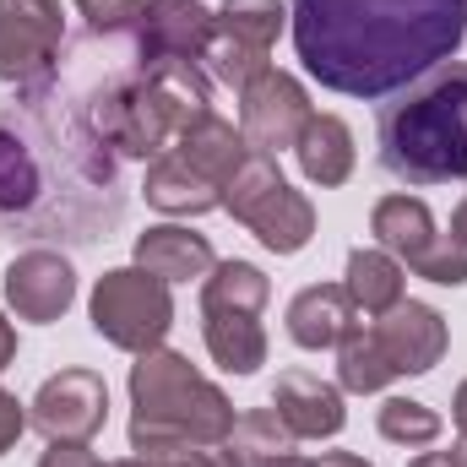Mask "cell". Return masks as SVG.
<instances>
[{
	"label": "cell",
	"mask_w": 467,
	"mask_h": 467,
	"mask_svg": "<svg viewBox=\"0 0 467 467\" xmlns=\"http://www.w3.org/2000/svg\"><path fill=\"white\" fill-rule=\"evenodd\" d=\"M27 424L44 441H93L109 424V386L99 369H60L27 402Z\"/></svg>",
	"instance_id": "9c48e42d"
},
{
	"label": "cell",
	"mask_w": 467,
	"mask_h": 467,
	"mask_svg": "<svg viewBox=\"0 0 467 467\" xmlns=\"http://www.w3.org/2000/svg\"><path fill=\"white\" fill-rule=\"evenodd\" d=\"M109 467H185L180 457H125V462H109Z\"/></svg>",
	"instance_id": "836d02e7"
},
{
	"label": "cell",
	"mask_w": 467,
	"mask_h": 467,
	"mask_svg": "<svg viewBox=\"0 0 467 467\" xmlns=\"http://www.w3.org/2000/svg\"><path fill=\"white\" fill-rule=\"evenodd\" d=\"M202 337H207V353H213L229 375H255V369L266 364V332H261V316L202 310Z\"/></svg>",
	"instance_id": "7402d4cb"
},
{
	"label": "cell",
	"mask_w": 467,
	"mask_h": 467,
	"mask_svg": "<svg viewBox=\"0 0 467 467\" xmlns=\"http://www.w3.org/2000/svg\"><path fill=\"white\" fill-rule=\"evenodd\" d=\"M141 196H147V207H158V213H169V218H202V213H213V207H223V191L218 185H207L174 147L163 152V158H152L147 163V180H141Z\"/></svg>",
	"instance_id": "e0dca14e"
},
{
	"label": "cell",
	"mask_w": 467,
	"mask_h": 467,
	"mask_svg": "<svg viewBox=\"0 0 467 467\" xmlns=\"http://www.w3.org/2000/svg\"><path fill=\"white\" fill-rule=\"evenodd\" d=\"M22 430H27V408H22L11 391H0V457L22 441Z\"/></svg>",
	"instance_id": "4dcf8cb0"
},
{
	"label": "cell",
	"mask_w": 467,
	"mask_h": 467,
	"mask_svg": "<svg viewBox=\"0 0 467 467\" xmlns=\"http://www.w3.org/2000/svg\"><path fill=\"white\" fill-rule=\"evenodd\" d=\"M294 158H299V174H305L310 185H321V191L348 185L353 163H358L348 119H343V115H310L305 136L294 141Z\"/></svg>",
	"instance_id": "ac0fdd59"
},
{
	"label": "cell",
	"mask_w": 467,
	"mask_h": 467,
	"mask_svg": "<svg viewBox=\"0 0 467 467\" xmlns=\"http://www.w3.org/2000/svg\"><path fill=\"white\" fill-rule=\"evenodd\" d=\"M229 446L244 467H261V462H272V457H288L294 451V430L277 419V408H250V413L234 419Z\"/></svg>",
	"instance_id": "484cf974"
},
{
	"label": "cell",
	"mask_w": 467,
	"mask_h": 467,
	"mask_svg": "<svg viewBox=\"0 0 467 467\" xmlns=\"http://www.w3.org/2000/svg\"><path fill=\"white\" fill-rule=\"evenodd\" d=\"M272 299V277L255 261H218L202 283V310H234V316H261Z\"/></svg>",
	"instance_id": "cb8c5ba5"
},
{
	"label": "cell",
	"mask_w": 467,
	"mask_h": 467,
	"mask_svg": "<svg viewBox=\"0 0 467 467\" xmlns=\"http://www.w3.org/2000/svg\"><path fill=\"white\" fill-rule=\"evenodd\" d=\"M77 299V266L60 250H22L5 266V305L16 310V321H60Z\"/></svg>",
	"instance_id": "4fadbf2b"
},
{
	"label": "cell",
	"mask_w": 467,
	"mask_h": 467,
	"mask_svg": "<svg viewBox=\"0 0 467 467\" xmlns=\"http://www.w3.org/2000/svg\"><path fill=\"white\" fill-rule=\"evenodd\" d=\"M369 234H375V244L391 250L402 266H413V261L441 239L430 202H419V196H380L375 213H369Z\"/></svg>",
	"instance_id": "ffe728a7"
},
{
	"label": "cell",
	"mask_w": 467,
	"mask_h": 467,
	"mask_svg": "<svg viewBox=\"0 0 467 467\" xmlns=\"http://www.w3.org/2000/svg\"><path fill=\"white\" fill-rule=\"evenodd\" d=\"M88 316H93V332L104 343H115L125 353H152L163 348V337L174 327V294L163 277H152L141 266H115L93 283Z\"/></svg>",
	"instance_id": "8992f818"
},
{
	"label": "cell",
	"mask_w": 467,
	"mask_h": 467,
	"mask_svg": "<svg viewBox=\"0 0 467 467\" xmlns=\"http://www.w3.org/2000/svg\"><path fill=\"white\" fill-rule=\"evenodd\" d=\"M380 169L402 185H451L467 180V60H441L375 119Z\"/></svg>",
	"instance_id": "7a4b0ae2"
},
{
	"label": "cell",
	"mask_w": 467,
	"mask_h": 467,
	"mask_svg": "<svg viewBox=\"0 0 467 467\" xmlns=\"http://www.w3.org/2000/svg\"><path fill=\"white\" fill-rule=\"evenodd\" d=\"M136 266L163 283H191V277H207L218 255L207 234L185 229V223H152L147 234H136Z\"/></svg>",
	"instance_id": "2e32d148"
},
{
	"label": "cell",
	"mask_w": 467,
	"mask_h": 467,
	"mask_svg": "<svg viewBox=\"0 0 467 467\" xmlns=\"http://www.w3.org/2000/svg\"><path fill=\"white\" fill-rule=\"evenodd\" d=\"M272 408L294 430V441H332L348 424L343 386H332V380H321L310 369H283L277 386H272Z\"/></svg>",
	"instance_id": "5bb4252c"
},
{
	"label": "cell",
	"mask_w": 467,
	"mask_h": 467,
	"mask_svg": "<svg viewBox=\"0 0 467 467\" xmlns=\"http://www.w3.org/2000/svg\"><path fill=\"white\" fill-rule=\"evenodd\" d=\"M234 402L174 348L136 353L130 364V451L158 457L180 446H218L234 435Z\"/></svg>",
	"instance_id": "3957f363"
},
{
	"label": "cell",
	"mask_w": 467,
	"mask_h": 467,
	"mask_svg": "<svg viewBox=\"0 0 467 467\" xmlns=\"http://www.w3.org/2000/svg\"><path fill=\"white\" fill-rule=\"evenodd\" d=\"M451 234H462V239H467V196L457 202V213H451Z\"/></svg>",
	"instance_id": "74e56055"
},
{
	"label": "cell",
	"mask_w": 467,
	"mask_h": 467,
	"mask_svg": "<svg viewBox=\"0 0 467 467\" xmlns=\"http://www.w3.org/2000/svg\"><path fill=\"white\" fill-rule=\"evenodd\" d=\"M66 44L60 0H0V82H38Z\"/></svg>",
	"instance_id": "30bf717a"
},
{
	"label": "cell",
	"mask_w": 467,
	"mask_h": 467,
	"mask_svg": "<svg viewBox=\"0 0 467 467\" xmlns=\"http://www.w3.org/2000/svg\"><path fill=\"white\" fill-rule=\"evenodd\" d=\"M451 419H457V430L467 435V380L457 386V397H451Z\"/></svg>",
	"instance_id": "d590c367"
},
{
	"label": "cell",
	"mask_w": 467,
	"mask_h": 467,
	"mask_svg": "<svg viewBox=\"0 0 467 467\" xmlns=\"http://www.w3.org/2000/svg\"><path fill=\"white\" fill-rule=\"evenodd\" d=\"M462 38H467V27H462Z\"/></svg>",
	"instance_id": "ab89813d"
},
{
	"label": "cell",
	"mask_w": 467,
	"mask_h": 467,
	"mask_svg": "<svg viewBox=\"0 0 467 467\" xmlns=\"http://www.w3.org/2000/svg\"><path fill=\"white\" fill-rule=\"evenodd\" d=\"M305 71L343 99H391L457 55L467 0H288Z\"/></svg>",
	"instance_id": "6da1fadb"
},
{
	"label": "cell",
	"mask_w": 467,
	"mask_h": 467,
	"mask_svg": "<svg viewBox=\"0 0 467 467\" xmlns=\"http://www.w3.org/2000/svg\"><path fill=\"white\" fill-rule=\"evenodd\" d=\"M77 11L88 16L93 33H125V27H136L141 0H77Z\"/></svg>",
	"instance_id": "f1b7e54d"
},
{
	"label": "cell",
	"mask_w": 467,
	"mask_h": 467,
	"mask_svg": "<svg viewBox=\"0 0 467 467\" xmlns=\"http://www.w3.org/2000/svg\"><path fill=\"white\" fill-rule=\"evenodd\" d=\"M380 435L391 441V446H435L441 441V413L430 408V402H419V397H386L380 402Z\"/></svg>",
	"instance_id": "4316f807"
},
{
	"label": "cell",
	"mask_w": 467,
	"mask_h": 467,
	"mask_svg": "<svg viewBox=\"0 0 467 467\" xmlns=\"http://www.w3.org/2000/svg\"><path fill=\"white\" fill-rule=\"evenodd\" d=\"M223 213H229L234 223H244V229L255 234L266 250H277V255H299L310 244V234H316L310 196L294 191L266 152H250L239 163V174L223 185Z\"/></svg>",
	"instance_id": "5b68a950"
},
{
	"label": "cell",
	"mask_w": 467,
	"mask_h": 467,
	"mask_svg": "<svg viewBox=\"0 0 467 467\" xmlns=\"http://www.w3.org/2000/svg\"><path fill=\"white\" fill-rule=\"evenodd\" d=\"M174 152L207 180V185H229L234 174H239V163L250 158V141H244V130H234L223 115H207V119H196L180 141H174Z\"/></svg>",
	"instance_id": "d6986e66"
},
{
	"label": "cell",
	"mask_w": 467,
	"mask_h": 467,
	"mask_svg": "<svg viewBox=\"0 0 467 467\" xmlns=\"http://www.w3.org/2000/svg\"><path fill=\"white\" fill-rule=\"evenodd\" d=\"M38 467H104L99 451L88 441H49V451L38 457Z\"/></svg>",
	"instance_id": "f546056e"
},
{
	"label": "cell",
	"mask_w": 467,
	"mask_h": 467,
	"mask_svg": "<svg viewBox=\"0 0 467 467\" xmlns=\"http://www.w3.org/2000/svg\"><path fill=\"white\" fill-rule=\"evenodd\" d=\"M369 337H375V348L386 353L391 375H430L446 358V343H451L446 316L435 305H419V299H402L386 316H375Z\"/></svg>",
	"instance_id": "7c38bea8"
},
{
	"label": "cell",
	"mask_w": 467,
	"mask_h": 467,
	"mask_svg": "<svg viewBox=\"0 0 467 467\" xmlns=\"http://www.w3.org/2000/svg\"><path fill=\"white\" fill-rule=\"evenodd\" d=\"M261 467H316V462L299 457V451H288V457H272V462H261Z\"/></svg>",
	"instance_id": "8d00e7d4"
},
{
	"label": "cell",
	"mask_w": 467,
	"mask_h": 467,
	"mask_svg": "<svg viewBox=\"0 0 467 467\" xmlns=\"http://www.w3.org/2000/svg\"><path fill=\"white\" fill-rule=\"evenodd\" d=\"M316 467H375V462H364V457H353V451H327Z\"/></svg>",
	"instance_id": "d6a6232c"
},
{
	"label": "cell",
	"mask_w": 467,
	"mask_h": 467,
	"mask_svg": "<svg viewBox=\"0 0 467 467\" xmlns=\"http://www.w3.org/2000/svg\"><path fill=\"white\" fill-rule=\"evenodd\" d=\"M451 462H457V467H467V435L457 441V446H451Z\"/></svg>",
	"instance_id": "f35d334b"
},
{
	"label": "cell",
	"mask_w": 467,
	"mask_h": 467,
	"mask_svg": "<svg viewBox=\"0 0 467 467\" xmlns=\"http://www.w3.org/2000/svg\"><path fill=\"white\" fill-rule=\"evenodd\" d=\"M11 358H16V332H11V321L0 316V369H5Z\"/></svg>",
	"instance_id": "1f68e13d"
},
{
	"label": "cell",
	"mask_w": 467,
	"mask_h": 467,
	"mask_svg": "<svg viewBox=\"0 0 467 467\" xmlns=\"http://www.w3.org/2000/svg\"><path fill=\"white\" fill-rule=\"evenodd\" d=\"M408 272H413V277H430V283H441V288H462L467 283V239L446 229Z\"/></svg>",
	"instance_id": "83f0119b"
},
{
	"label": "cell",
	"mask_w": 467,
	"mask_h": 467,
	"mask_svg": "<svg viewBox=\"0 0 467 467\" xmlns=\"http://www.w3.org/2000/svg\"><path fill=\"white\" fill-rule=\"evenodd\" d=\"M213 115V82L196 60H136L99 99V136L125 158H163L196 119Z\"/></svg>",
	"instance_id": "277c9868"
},
{
	"label": "cell",
	"mask_w": 467,
	"mask_h": 467,
	"mask_svg": "<svg viewBox=\"0 0 467 467\" xmlns=\"http://www.w3.org/2000/svg\"><path fill=\"white\" fill-rule=\"evenodd\" d=\"M44 196L38 152L16 136V125H0V218H27Z\"/></svg>",
	"instance_id": "603a6c76"
},
{
	"label": "cell",
	"mask_w": 467,
	"mask_h": 467,
	"mask_svg": "<svg viewBox=\"0 0 467 467\" xmlns=\"http://www.w3.org/2000/svg\"><path fill=\"white\" fill-rule=\"evenodd\" d=\"M343 288H348L353 310L358 316H386L391 305H402V288H408V266L391 255V250H353L348 272H343Z\"/></svg>",
	"instance_id": "44dd1931"
},
{
	"label": "cell",
	"mask_w": 467,
	"mask_h": 467,
	"mask_svg": "<svg viewBox=\"0 0 467 467\" xmlns=\"http://www.w3.org/2000/svg\"><path fill=\"white\" fill-rule=\"evenodd\" d=\"M283 27H288L283 0H223L218 5V38L207 49L213 77L229 88H250L272 66V44Z\"/></svg>",
	"instance_id": "52a82bcc"
},
{
	"label": "cell",
	"mask_w": 467,
	"mask_h": 467,
	"mask_svg": "<svg viewBox=\"0 0 467 467\" xmlns=\"http://www.w3.org/2000/svg\"><path fill=\"white\" fill-rule=\"evenodd\" d=\"M408 467H457V462H451V451H419Z\"/></svg>",
	"instance_id": "e575fe53"
},
{
	"label": "cell",
	"mask_w": 467,
	"mask_h": 467,
	"mask_svg": "<svg viewBox=\"0 0 467 467\" xmlns=\"http://www.w3.org/2000/svg\"><path fill=\"white\" fill-rule=\"evenodd\" d=\"M310 115L316 109H310L305 82L277 71V66H266L250 88H239V130H244L250 152H266V158L294 152V141L305 136Z\"/></svg>",
	"instance_id": "ba28073f"
},
{
	"label": "cell",
	"mask_w": 467,
	"mask_h": 467,
	"mask_svg": "<svg viewBox=\"0 0 467 467\" xmlns=\"http://www.w3.org/2000/svg\"><path fill=\"white\" fill-rule=\"evenodd\" d=\"M218 38V11L202 0H141L136 60H207Z\"/></svg>",
	"instance_id": "8fae6325"
},
{
	"label": "cell",
	"mask_w": 467,
	"mask_h": 467,
	"mask_svg": "<svg viewBox=\"0 0 467 467\" xmlns=\"http://www.w3.org/2000/svg\"><path fill=\"white\" fill-rule=\"evenodd\" d=\"M391 380H397V375H391L386 353L375 348L369 327H353L348 337L337 343V386L353 391V397H375V391H386Z\"/></svg>",
	"instance_id": "d4e9b609"
},
{
	"label": "cell",
	"mask_w": 467,
	"mask_h": 467,
	"mask_svg": "<svg viewBox=\"0 0 467 467\" xmlns=\"http://www.w3.org/2000/svg\"><path fill=\"white\" fill-rule=\"evenodd\" d=\"M353 327H358V310H353V299H348L343 283H310V288H299L294 305H288V337L305 353L337 348Z\"/></svg>",
	"instance_id": "9a60e30c"
}]
</instances>
